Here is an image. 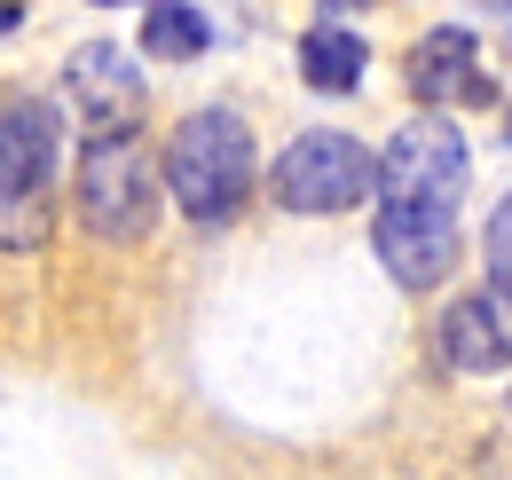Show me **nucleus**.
<instances>
[{"label":"nucleus","mask_w":512,"mask_h":480,"mask_svg":"<svg viewBox=\"0 0 512 480\" xmlns=\"http://www.w3.org/2000/svg\"><path fill=\"white\" fill-rule=\"evenodd\" d=\"M505 134H512V119H505Z\"/></svg>","instance_id":"nucleus-16"},{"label":"nucleus","mask_w":512,"mask_h":480,"mask_svg":"<svg viewBox=\"0 0 512 480\" xmlns=\"http://www.w3.org/2000/svg\"><path fill=\"white\" fill-rule=\"evenodd\" d=\"M166 181L197 229H229L253 197V126L237 111H190L166 142Z\"/></svg>","instance_id":"nucleus-1"},{"label":"nucleus","mask_w":512,"mask_h":480,"mask_svg":"<svg viewBox=\"0 0 512 480\" xmlns=\"http://www.w3.org/2000/svg\"><path fill=\"white\" fill-rule=\"evenodd\" d=\"M142 48L166 63H190L213 48V24H205V8H190V0H150V16H142Z\"/></svg>","instance_id":"nucleus-11"},{"label":"nucleus","mask_w":512,"mask_h":480,"mask_svg":"<svg viewBox=\"0 0 512 480\" xmlns=\"http://www.w3.org/2000/svg\"><path fill=\"white\" fill-rule=\"evenodd\" d=\"M56 111L8 103L0 111V252H40L56 229Z\"/></svg>","instance_id":"nucleus-2"},{"label":"nucleus","mask_w":512,"mask_h":480,"mask_svg":"<svg viewBox=\"0 0 512 480\" xmlns=\"http://www.w3.org/2000/svg\"><path fill=\"white\" fill-rule=\"evenodd\" d=\"M489 276H497V284H512V197L489 213Z\"/></svg>","instance_id":"nucleus-12"},{"label":"nucleus","mask_w":512,"mask_h":480,"mask_svg":"<svg viewBox=\"0 0 512 480\" xmlns=\"http://www.w3.org/2000/svg\"><path fill=\"white\" fill-rule=\"evenodd\" d=\"M402 79H410V95L418 103H497V87L481 79V56H473V32L465 24H442V32H426L410 63H402Z\"/></svg>","instance_id":"nucleus-9"},{"label":"nucleus","mask_w":512,"mask_h":480,"mask_svg":"<svg viewBox=\"0 0 512 480\" xmlns=\"http://www.w3.org/2000/svg\"><path fill=\"white\" fill-rule=\"evenodd\" d=\"M465 181H473V158H465V134H457L442 111H426V119H410V126L386 134L379 197H402V205H449V213H457Z\"/></svg>","instance_id":"nucleus-5"},{"label":"nucleus","mask_w":512,"mask_h":480,"mask_svg":"<svg viewBox=\"0 0 512 480\" xmlns=\"http://www.w3.org/2000/svg\"><path fill=\"white\" fill-rule=\"evenodd\" d=\"M363 63H371V48H363V32H347V24H316V32L300 40V71H308L316 95H355V87H363Z\"/></svg>","instance_id":"nucleus-10"},{"label":"nucleus","mask_w":512,"mask_h":480,"mask_svg":"<svg viewBox=\"0 0 512 480\" xmlns=\"http://www.w3.org/2000/svg\"><path fill=\"white\" fill-rule=\"evenodd\" d=\"M481 8H512V0H481Z\"/></svg>","instance_id":"nucleus-15"},{"label":"nucleus","mask_w":512,"mask_h":480,"mask_svg":"<svg viewBox=\"0 0 512 480\" xmlns=\"http://www.w3.org/2000/svg\"><path fill=\"white\" fill-rule=\"evenodd\" d=\"M371 244H379L386 276L402 292H434L457 268V213L449 205H402V197H379V221H371Z\"/></svg>","instance_id":"nucleus-6"},{"label":"nucleus","mask_w":512,"mask_h":480,"mask_svg":"<svg viewBox=\"0 0 512 480\" xmlns=\"http://www.w3.org/2000/svg\"><path fill=\"white\" fill-rule=\"evenodd\" d=\"M79 221L103 244H134L158 221V174L134 150V134H95L79 158Z\"/></svg>","instance_id":"nucleus-3"},{"label":"nucleus","mask_w":512,"mask_h":480,"mask_svg":"<svg viewBox=\"0 0 512 480\" xmlns=\"http://www.w3.org/2000/svg\"><path fill=\"white\" fill-rule=\"evenodd\" d=\"M323 8H363V0H323Z\"/></svg>","instance_id":"nucleus-13"},{"label":"nucleus","mask_w":512,"mask_h":480,"mask_svg":"<svg viewBox=\"0 0 512 480\" xmlns=\"http://www.w3.org/2000/svg\"><path fill=\"white\" fill-rule=\"evenodd\" d=\"M371 181H379V158H371L355 134L316 126V134H300V142L276 158V205H284V213H347V205L371 197Z\"/></svg>","instance_id":"nucleus-4"},{"label":"nucleus","mask_w":512,"mask_h":480,"mask_svg":"<svg viewBox=\"0 0 512 480\" xmlns=\"http://www.w3.org/2000/svg\"><path fill=\"white\" fill-rule=\"evenodd\" d=\"M142 103H150V87H142V71L127 63V48H111V40L71 48V63H64V111H71V126H79L87 142H95V134H134Z\"/></svg>","instance_id":"nucleus-7"},{"label":"nucleus","mask_w":512,"mask_h":480,"mask_svg":"<svg viewBox=\"0 0 512 480\" xmlns=\"http://www.w3.org/2000/svg\"><path fill=\"white\" fill-rule=\"evenodd\" d=\"M95 8H127V0H95Z\"/></svg>","instance_id":"nucleus-14"},{"label":"nucleus","mask_w":512,"mask_h":480,"mask_svg":"<svg viewBox=\"0 0 512 480\" xmlns=\"http://www.w3.org/2000/svg\"><path fill=\"white\" fill-rule=\"evenodd\" d=\"M434 355L449 370H512V284H489L449 307L434 331Z\"/></svg>","instance_id":"nucleus-8"}]
</instances>
